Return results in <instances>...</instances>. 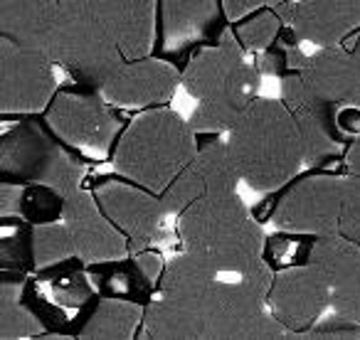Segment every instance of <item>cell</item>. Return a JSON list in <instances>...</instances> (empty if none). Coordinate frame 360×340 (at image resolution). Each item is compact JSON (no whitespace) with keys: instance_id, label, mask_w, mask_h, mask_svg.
Returning a JSON list of instances; mask_svg holds the SVG:
<instances>
[{"instance_id":"1","label":"cell","mask_w":360,"mask_h":340,"mask_svg":"<svg viewBox=\"0 0 360 340\" xmlns=\"http://www.w3.org/2000/svg\"><path fill=\"white\" fill-rule=\"evenodd\" d=\"M271 279L274 266L264 261L237 281H222L205 261L183 249L163 266L155 294L173 306L188 340L289 338L266 303Z\"/></svg>"},{"instance_id":"2","label":"cell","mask_w":360,"mask_h":340,"mask_svg":"<svg viewBox=\"0 0 360 340\" xmlns=\"http://www.w3.org/2000/svg\"><path fill=\"white\" fill-rule=\"evenodd\" d=\"M183 249L217 274L242 276L266 261V237L237 190L193 202L178 217Z\"/></svg>"},{"instance_id":"3","label":"cell","mask_w":360,"mask_h":340,"mask_svg":"<svg viewBox=\"0 0 360 340\" xmlns=\"http://www.w3.org/2000/svg\"><path fill=\"white\" fill-rule=\"evenodd\" d=\"M225 143L240 181L255 192L281 190L306 165L296 121L281 99L259 96L225 133Z\"/></svg>"},{"instance_id":"4","label":"cell","mask_w":360,"mask_h":340,"mask_svg":"<svg viewBox=\"0 0 360 340\" xmlns=\"http://www.w3.org/2000/svg\"><path fill=\"white\" fill-rule=\"evenodd\" d=\"M200 136L168 106H155L136 116L114 145V168L119 176L163 192L178 173L195 158Z\"/></svg>"},{"instance_id":"5","label":"cell","mask_w":360,"mask_h":340,"mask_svg":"<svg viewBox=\"0 0 360 340\" xmlns=\"http://www.w3.org/2000/svg\"><path fill=\"white\" fill-rule=\"evenodd\" d=\"M65 140L50 136L37 119H25L0 140V173L3 181L18 185H47L62 197L79 190L84 165L67 153Z\"/></svg>"},{"instance_id":"6","label":"cell","mask_w":360,"mask_h":340,"mask_svg":"<svg viewBox=\"0 0 360 340\" xmlns=\"http://www.w3.org/2000/svg\"><path fill=\"white\" fill-rule=\"evenodd\" d=\"M62 15L52 62L82 86L101 91L126 62L119 42L84 0H60Z\"/></svg>"},{"instance_id":"7","label":"cell","mask_w":360,"mask_h":340,"mask_svg":"<svg viewBox=\"0 0 360 340\" xmlns=\"http://www.w3.org/2000/svg\"><path fill=\"white\" fill-rule=\"evenodd\" d=\"M262 77L257 60L237 42L232 30L212 45H205L191 55L180 70V86L195 101L225 99V96H259Z\"/></svg>"},{"instance_id":"8","label":"cell","mask_w":360,"mask_h":340,"mask_svg":"<svg viewBox=\"0 0 360 340\" xmlns=\"http://www.w3.org/2000/svg\"><path fill=\"white\" fill-rule=\"evenodd\" d=\"M45 121L67 145L89 153H106L121 136L119 116L106 96L89 86H60L45 109Z\"/></svg>"},{"instance_id":"9","label":"cell","mask_w":360,"mask_h":340,"mask_svg":"<svg viewBox=\"0 0 360 340\" xmlns=\"http://www.w3.org/2000/svg\"><path fill=\"white\" fill-rule=\"evenodd\" d=\"M340 202H343V176L314 173L291 183L274 202L269 220L284 235L328 237L338 235Z\"/></svg>"},{"instance_id":"10","label":"cell","mask_w":360,"mask_h":340,"mask_svg":"<svg viewBox=\"0 0 360 340\" xmlns=\"http://www.w3.org/2000/svg\"><path fill=\"white\" fill-rule=\"evenodd\" d=\"M281 101L286 104L289 114L294 116L299 129L301 143H304V158L309 168H323L330 160L338 158L340 145H348L340 129V111L328 99L319 96L299 72H289L281 77Z\"/></svg>"},{"instance_id":"11","label":"cell","mask_w":360,"mask_h":340,"mask_svg":"<svg viewBox=\"0 0 360 340\" xmlns=\"http://www.w3.org/2000/svg\"><path fill=\"white\" fill-rule=\"evenodd\" d=\"M55 62L37 50L0 40V114H35L57 94Z\"/></svg>"},{"instance_id":"12","label":"cell","mask_w":360,"mask_h":340,"mask_svg":"<svg viewBox=\"0 0 360 340\" xmlns=\"http://www.w3.org/2000/svg\"><path fill=\"white\" fill-rule=\"evenodd\" d=\"M91 192H94L101 210L106 212V217L126 235L131 251L148 249L163 235L165 220L170 215L165 210L160 192L139 185L124 176H121V181L104 178L91 188Z\"/></svg>"},{"instance_id":"13","label":"cell","mask_w":360,"mask_h":340,"mask_svg":"<svg viewBox=\"0 0 360 340\" xmlns=\"http://www.w3.org/2000/svg\"><path fill=\"white\" fill-rule=\"evenodd\" d=\"M271 313L289 330V338H304L326 310H330V289L319 269L309 261L274 271L269 294Z\"/></svg>"},{"instance_id":"14","label":"cell","mask_w":360,"mask_h":340,"mask_svg":"<svg viewBox=\"0 0 360 340\" xmlns=\"http://www.w3.org/2000/svg\"><path fill=\"white\" fill-rule=\"evenodd\" d=\"M230 27L222 0H158L155 45L183 57L217 42ZM191 60V57H188Z\"/></svg>"},{"instance_id":"15","label":"cell","mask_w":360,"mask_h":340,"mask_svg":"<svg viewBox=\"0 0 360 340\" xmlns=\"http://www.w3.org/2000/svg\"><path fill=\"white\" fill-rule=\"evenodd\" d=\"M240 183V173L232 163L227 143L220 140V136H207V138H200L195 158L180 170L178 178L160 192V197H163L168 215L178 217L193 202L217 195V192L237 190Z\"/></svg>"},{"instance_id":"16","label":"cell","mask_w":360,"mask_h":340,"mask_svg":"<svg viewBox=\"0 0 360 340\" xmlns=\"http://www.w3.org/2000/svg\"><path fill=\"white\" fill-rule=\"evenodd\" d=\"M62 222L70 230L77 256L84 264H104V261H116L131 254L126 235L106 217L94 192L86 188H79L65 197Z\"/></svg>"},{"instance_id":"17","label":"cell","mask_w":360,"mask_h":340,"mask_svg":"<svg viewBox=\"0 0 360 340\" xmlns=\"http://www.w3.org/2000/svg\"><path fill=\"white\" fill-rule=\"evenodd\" d=\"M299 74L338 109H360V32L353 42L316 47L314 55H306Z\"/></svg>"},{"instance_id":"18","label":"cell","mask_w":360,"mask_h":340,"mask_svg":"<svg viewBox=\"0 0 360 340\" xmlns=\"http://www.w3.org/2000/svg\"><path fill=\"white\" fill-rule=\"evenodd\" d=\"M180 84V72L173 62L163 57H139L126 60L104 84L101 94L111 106H139V109H153L175 94Z\"/></svg>"},{"instance_id":"19","label":"cell","mask_w":360,"mask_h":340,"mask_svg":"<svg viewBox=\"0 0 360 340\" xmlns=\"http://www.w3.org/2000/svg\"><path fill=\"white\" fill-rule=\"evenodd\" d=\"M306 261L323 274L330 289V310L360 323V247L340 235L316 237Z\"/></svg>"},{"instance_id":"20","label":"cell","mask_w":360,"mask_h":340,"mask_svg":"<svg viewBox=\"0 0 360 340\" xmlns=\"http://www.w3.org/2000/svg\"><path fill=\"white\" fill-rule=\"evenodd\" d=\"M119 42L126 60L148 57L155 47L158 0H84Z\"/></svg>"},{"instance_id":"21","label":"cell","mask_w":360,"mask_h":340,"mask_svg":"<svg viewBox=\"0 0 360 340\" xmlns=\"http://www.w3.org/2000/svg\"><path fill=\"white\" fill-rule=\"evenodd\" d=\"M60 15V0H0V40L37 50L52 60Z\"/></svg>"},{"instance_id":"22","label":"cell","mask_w":360,"mask_h":340,"mask_svg":"<svg viewBox=\"0 0 360 340\" xmlns=\"http://www.w3.org/2000/svg\"><path fill=\"white\" fill-rule=\"evenodd\" d=\"M291 27L316 47L340 45L360 32V0H296Z\"/></svg>"},{"instance_id":"23","label":"cell","mask_w":360,"mask_h":340,"mask_svg":"<svg viewBox=\"0 0 360 340\" xmlns=\"http://www.w3.org/2000/svg\"><path fill=\"white\" fill-rule=\"evenodd\" d=\"M82 320L75 325V335L79 338H104V340H126L141 330L143 320V303L114 296H99L86 303Z\"/></svg>"},{"instance_id":"24","label":"cell","mask_w":360,"mask_h":340,"mask_svg":"<svg viewBox=\"0 0 360 340\" xmlns=\"http://www.w3.org/2000/svg\"><path fill=\"white\" fill-rule=\"evenodd\" d=\"M22 279L11 276V271H3L0 281V338H32V335L45 333V323L35 313L30 303L22 299Z\"/></svg>"},{"instance_id":"25","label":"cell","mask_w":360,"mask_h":340,"mask_svg":"<svg viewBox=\"0 0 360 340\" xmlns=\"http://www.w3.org/2000/svg\"><path fill=\"white\" fill-rule=\"evenodd\" d=\"M294 0L284 3L279 8H262L250 15H245L242 20L230 22L232 35L237 37L242 47H245L250 55H259L266 47H271L276 42V37L281 35L286 25H291V18H294Z\"/></svg>"},{"instance_id":"26","label":"cell","mask_w":360,"mask_h":340,"mask_svg":"<svg viewBox=\"0 0 360 340\" xmlns=\"http://www.w3.org/2000/svg\"><path fill=\"white\" fill-rule=\"evenodd\" d=\"M77 256L75 242L65 222H40L27 230V259L30 269L47 271Z\"/></svg>"},{"instance_id":"27","label":"cell","mask_w":360,"mask_h":340,"mask_svg":"<svg viewBox=\"0 0 360 340\" xmlns=\"http://www.w3.org/2000/svg\"><path fill=\"white\" fill-rule=\"evenodd\" d=\"M338 235L360 247V178L343 176V202H340Z\"/></svg>"},{"instance_id":"28","label":"cell","mask_w":360,"mask_h":340,"mask_svg":"<svg viewBox=\"0 0 360 340\" xmlns=\"http://www.w3.org/2000/svg\"><path fill=\"white\" fill-rule=\"evenodd\" d=\"M304 338H360V323L348 315L330 310V315L321 318Z\"/></svg>"},{"instance_id":"29","label":"cell","mask_w":360,"mask_h":340,"mask_svg":"<svg viewBox=\"0 0 360 340\" xmlns=\"http://www.w3.org/2000/svg\"><path fill=\"white\" fill-rule=\"evenodd\" d=\"M284 3H289V0H222V8H225L227 20L237 22L255 11H262V8H279V6H284Z\"/></svg>"},{"instance_id":"30","label":"cell","mask_w":360,"mask_h":340,"mask_svg":"<svg viewBox=\"0 0 360 340\" xmlns=\"http://www.w3.org/2000/svg\"><path fill=\"white\" fill-rule=\"evenodd\" d=\"M345 168L350 176L360 178V136H355L348 145H345Z\"/></svg>"}]
</instances>
